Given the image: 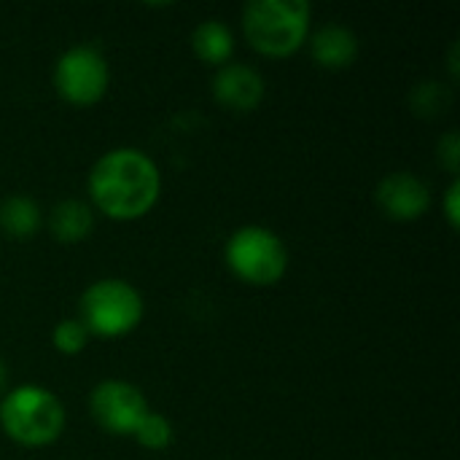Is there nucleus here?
Returning <instances> with one entry per match:
<instances>
[{"label": "nucleus", "mask_w": 460, "mask_h": 460, "mask_svg": "<svg viewBox=\"0 0 460 460\" xmlns=\"http://www.w3.org/2000/svg\"><path fill=\"white\" fill-rule=\"evenodd\" d=\"M89 197L94 208L111 218L132 221L146 216L162 191L156 162L140 148H111L89 170Z\"/></svg>", "instance_id": "1"}, {"label": "nucleus", "mask_w": 460, "mask_h": 460, "mask_svg": "<svg viewBox=\"0 0 460 460\" xmlns=\"http://www.w3.org/2000/svg\"><path fill=\"white\" fill-rule=\"evenodd\" d=\"M243 32L256 51L267 57H288L307 40L310 3L251 0L243 8Z\"/></svg>", "instance_id": "2"}, {"label": "nucleus", "mask_w": 460, "mask_h": 460, "mask_svg": "<svg viewBox=\"0 0 460 460\" xmlns=\"http://www.w3.org/2000/svg\"><path fill=\"white\" fill-rule=\"evenodd\" d=\"M0 426L13 442L43 447L62 434L65 407L43 385H16L0 399Z\"/></svg>", "instance_id": "3"}, {"label": "nucleus", "mask_w": 460, "mask_h": 460, "mask_svg": "<svg viewBox=\"0 0 460 460\" xmlns=\"http://www.w3.org/2000/svg\"><path fill=\"white\" fill-rule=\"evenodd\" d=\"M224 259L229 270L253 286H272L288 270V251L286 243L267 226L248 224L229 234Z\"/></svg>", "instance_id": "4"}, {"label": "nucleus", "mask_w": 460, "mask_h": 460, "mask_svg": "<svg viewBox=\"0 0 460 460\" xmlns=\"http://www.w3.org/2000/svg\"><path fill=\"white\" fill-rule=\"evenodd\" d=\"M81 323L89 334L121 337L143 318L140 291L121 278H102L81 294Z\"/></svg>", "instance_id": "5"}, {"label": "nucleus", "mask_w": 460, "mask_h": 460, "mask_svg": "<svg viewBox=\"0 0 460 460\" xmlns=\"http://www.w3.org/2000/svg\"><path fill=\"white\" fill-rule=\"evenodd\" d=\"M111 81L108 59L100 49L89 43L70 46L59 54L54 65V86L62 100L73 105H92L97 102Z\"/></svg>", "instance_id": "6"}, {"label": "nucleus", "mask_w": 460, "mask_h": 460, "mask_svg": "<svg viewBox=\"0 0 460 460\" xmlns=\"http://www.w3.org/2000/svg\"><path fill=\"white\" fill-rule=\"evenodd\" d=\"M89 412L94 423L108 434H135L137 423L148 412L146 396L127 380H102L89 396Z\"/></svg>", "instance_id": "7"}, {"label": "nucleus", "mask_w": 460, "mask_h": 460, "mask_svg": "<svg viewBox=\"0 0 460 460\" xmlns=\"http://www.w3.org/2000/svg\"><path fill=\"white\" fill-rule=\"evenodd\" d=\"M375 202L394 221H415L431 208V189L407 170L388 172L375 189Z\"/></svg>", "instance_id": "8"}, {"label": "nucleus", "mask_w": 460, "mask_h": 460, "mask_svg": "<svg viewBox=\"0 0 460 460\" xmlns=\"http://www.w3.org/2000/svg\"><path fill=\"white\" fill-rule=\"evenodd\" d=\"M213 97L232 111H253L264 100V78L245 62H226L213 75Z\"/></svg>", "instance_id": "9"}, {"label": "nucleus", "mask_w": 460, "mask_h": 460, "mask_svg": "<svg viewBox=\"0 0 460 460\" xmlns=\"http://www.w3.org/2000/svg\"><path fill=\"white\" fill-rule=\"evenodd\" d=\"M310 54L321 67L340 70L358 57V38L350 27L329 22L310 35Z\"/></svg>", "instance_id": "10"}, {"label": "nucleus", "mask_w": 460, "mask_h": 460, "mask_svg": "<svg viewBox=\"0 0 460 460\" xmlns=\"http://www.w3.org/2000/svg\"><path fill=\"white\" fill-rule=\"evenodd\" d=\"M49 229L59 243H81L94 229V210L84 199H62L51 208Z\"/></svg>", "instance_id": "11"}, {"label": "nucleus", "mask_w": 460, "mask_h": 460, "mask_svg": "<svg viewBox=\"0 0 460 460\" xmlns=\"http://www.w3.org/2000/svg\"><path fill=\"white\" fill-rule=\"evenodd\" d=\"M43 213L27 194H8L0 199V232L13 240H27L38 232Z\"/></svg>", "instance_id": "12"}, {"label": "nucleus", "mask_w": 460, "mask_h": 460, "mask_svg": "<svg viewBox=\"0 0 460 460\" xmlns=\"http://www.w3.org/2000/svg\"><path fill=\"white\" fill-rule=\"evenodd\" d=\"M191 49L208 65H226V59L234 51V35L226 22L205 19L191 32Z\"/></svg>", "instance_id": "13"}, {"label": "nucleus", "mask_w": 460, "mask_h": 460, "mask_svg": "<svg viewBox=\"0 0 460 460\" xmlns=\"http://www.w3.org/2000/svg\"><path fill=\"white\" fill-rule=\"evenodd\" d=\"M410 100H412V111L415 113H420V116H437V113H442L450 105L453 94L439 81H423V84H415Z\"/></svg>", "instance_id": "14"}, {"label": "nucleus", "mask_w": 460, "mask_h": 460, "mask_svg": "<svg viewBox=\"0 0 460 460\" xmlns=\"http://www.w3.org/2000/svg\"><path fill=\"white\" fill-rule=\"evenodd\" d=\"M146 450H164L172 442V426L164 415L156 412H146L143 420L137 423L135 434H132Z\"/></svg>", "instance_id": "15"}, {"label": "nucleus", "mask_w": 460, "mask_h": 460, "mask_svg": "<svg viewBox=\"0 0 460 460\" xmlns=\"http://www.w3.org/2000/svg\"><path fill=\"white\" fill-rule=\"evenodd\" d=\"M54 348L65 356H75L86 348L89 342V329L81 323V318H62L54 332H51Z\"/></svg>", "instance_id": "16"}, {"label": "nucleus", "mask_w": 460, "mask_h": 460, "mask_svg": "<svg viewBox=\"0 0 460 460\" xmlns=\"http://www.w3.org/2000/svg\"><path fill=\"white\" fill-rule=\"evenodd\" d=\"M437 154H439L442 164H445V167H447L450 172H458V162H460V137H458V132H447L445 137H439Z\"/></svg>", "instance_id": "17"}, {"label": "nucleus", "mask_w": 460, "mask_h": 460, "mask_svg": "<svg viewBox=\"0 0 460 460\" xmlns=\"http://www.w3.org/2000/svg\"><path fill=\"white\" fill-rule=\"evenodd\" d=\"M458 197H460V183L453 181L445 191V213H447V221L453 226H458Z\"/></svg>", "instance_id": "18"}, {"label": "nucleus", "mask_w": 460, "mask_h": 460, "mask_svg": "<svg viewBox=\"0 0 460 460\" xmlns=\"http://www.w3.org/2000/svg\"><path fill=\"white\" fill-rule=\"evenodd\" d=\"M5 380H8V369H5V364L0 361V388H5Z\"/></svg>", "instance_id": "19"}]
</instances>
